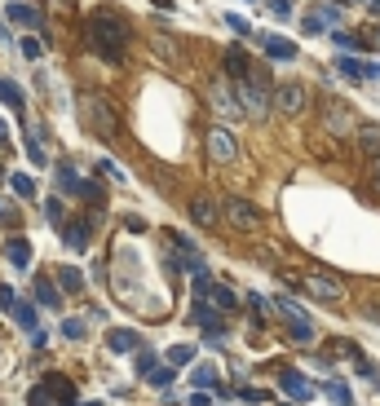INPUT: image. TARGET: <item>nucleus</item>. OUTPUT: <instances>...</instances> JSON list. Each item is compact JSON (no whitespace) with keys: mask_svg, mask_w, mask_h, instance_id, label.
Listing matches in <instances>:
<instances>
[{"mask_svg":"<svg viewBox=\"0 0 380 406\" xmlns=\"http://www.w3.org/2000/svg\"><path fill=\"white\" fill-rule=\"evenodd\" d=\"M331 40H336L340 49H363V40H359V35H345V31H336V35H331Z\"/></svg>","mask_w":380,"mask_h":406,"instance_id":"30","label":"nucleus"},{"mask_svg":"<svg viewBox=\"0 0 380 406\" xmlns=\"http://www.w3.org/2000/svg\"><path fill=\"white\" fill-rule=\"evenodd\" d=\"M270 14H275V18H288V14H292V0H270Z\"/></svg>","mask_w":380,"mask_h":406,"instance_id":"32","label":"nucleus"},{"mask_svg":"<svg viewBox=\"0 0 380 406\" xmlns=\"http://www.w3.org/2000/svg\"><path fill=\"white\" fill-rule=\"evenodd\" d=\"M221 212L230 217L234 230H257V225H261V212H257L248 199H239V195H234V199H225V203H221Z\"/></svg>","mask_w":380,"mask_h":406,"instance_id":"5","label":"nucleus"},{"mask_svg":"<svg viewBox=\"0 0 380 406\" xmlns=\"http://www.w3.org/2000/svg\"><path fill=\"white\" fill-rule=\"evenodd\" d=\"M0 102L14 106V111H22V106H27V98H22V89L14 85V80H0Z\"/></svg>","mask_w":380,"mask_h":406,"instance_id":"16","label":"nucleus"},{"mask_svg":"<svg viewBox=\"0 0 380 406\" xmlns=\"http://www.w3.org/2000/svg\"><path fill=\"white\" fill-rule=\"evenodd\" d=\"M208 296H212V301H217L221 309H234V305H239V301H234V292L225 288V283H212V292H208Z\"/></svg>","mask_w":380,"mask_h":406,"instance_id":"24","label":"nucleus"},{"mask_svg":"<svg viewBox=\"0 0 380 406\" xmlns=\"http://www.w3.org/2000/svg\"><path fill=\"white\" fill-rule=\"evenodd\" d=\"M44 389H53V393H58V398H62L67 406L76 402V389H71V380H67V376H49V380H44Z\"/></svg>","mask_w":380,"mask_h":406,"instance_id":"19","label":"nucleus"},{"mask_svg":"<svg viewBox=\"0 0 380 406\" xmlns=\"http://www.w3.org/2000/svg\"><path fill=\"white\" fill-rule=\"evenodd\" d=\"M14 318H18V327H22V331H35V309H31V305H22V301H18V305H14Z\"/></svg>","mask_w":380,"mask_h":406,"instance_id":"25","label":"nucleus"},{"mask_svg":"<svg viewBox=\"0 0 380 406\" xmlns=\"http://www.w3.org/2000/svg\"><path fill=\"white\" fill-rule=\"evenodd\" d=\"M62 234H67V243H71V247H76V252H85V247H89V225H85V221H76V225H67V230H62Z\"/></svg>","mask_w":380,"mask_h":406,"instance_id":"18","label":"nucleus"},{"mask_svg":"<svg viewBox=\"0 0 380 406\" xmlns=\"http://www.w3.org/2000/svg\"><path fill=\"white\" fill-rule=\"evenodd\" d=\"M9 137V128H5V119H0V141H5Z\"/></svg>","mask_w":380,"mask_h":406,"instance_id":"43","label":"nucleus"},{"mask_svg":"<svg viewBox=\"0 0 380 406\" xmlns=\"http://www.w3.org/2000/svg\"><path fill=\"white\" fill-rule=\"evenodd\" d=\"M331 398H336L340 406H354V398H349V389H340V385H331Z\"/></svg>","mask_w":380,"mask_h":406,"instance_id":"37","label":"nucleus"},{"mask_svg":"<svg viewBox=\"0 0 380 406\" xmlns=\"http://www.w3.org/2000/svg\"><path fill=\"white\" fill-rule=\"evenodd\" d=\"M9 22H18V27H40V9L27 5V0H14V5H5Z\"/></svg>","mask_w":380,"mask_h":406,"instance_id":"10","label":"nucleus"},{"mask_svg":"<svg viewBox=\"0 0 380 406\" xmlns=\"http://www.w3.org/2000/svg\"><path fill=\"white\" fill-rule=\"evenodd\" d=\"M35 301L49 305V309H58V301H62V296H58V288H53L49 279H40V283H35Z\"/></svg>","mask_w":380,"mask_h":406,"instance_id":"22","label":"nucleus"},{"mask_svg":"<svg viewBox=\"0 0 380 406\" xmlns=\"http://www.w3.org/2000/svg\"><path fill=\"white\" fill-rule=\"evenodd\" d=\"M323 27H327V22L318 18V14H310V18H305V31H310V35H318V31H323Z\"/></svg>","mask_w":380,"mask_h":406,"instance_id":"36","label":"nucleus"},{"mask_svg":"<svg viewBox=\"0 0 380 406\" xmlns=\"http://www.w3.org/2000/svg\"><path fill=\"white\" fill-rule=\"evenodd\" d=\"M58 186H62V195H85V182H80V173L71 168V164L58 168Z\"/></svg>","mask_w":380,"mask_h":406,"instance_id":"12","label":"nucleus"},{"mask_svg":"<svg viewBox=\"0 0 380 406\" xmlns=\"http://www.w3.org/2000/svg\"><path fill=\"white\" fill-rule=\"evenodd\" d=\"M204 150H208L212 164H234V159H239V141H234V133H230V128H221V124L204 133Z\"/></svg>","mask_w":380,"mask_h":406,"instance_id":"3","label":"nucleus"},{"mask_svg":"<svg viewBox=\"0 0 380 406\" xmlns=\"http://www.w3.org/2000/svg\"><path fill=\"white\" fill-rule=\"evenodd\" d=\"M195 322H199L204 331H212V336H221V331H225L221 314H217V309H208V305H199V309H195Z\"/></svg>","mask_w":380,"mask_h":406,"instance_id":"13","label":"nucleus"},{"mask_svg":"<svg viewBox=\"0 0 380 406\" xmlns=\"http://www.w3.org/2000/svg\"><path fill=\"white\" fill-rule=\"evenodd\" d=\"M288 331H292V340H310V336H314V327H310L305 318H292V322H288Z\"/></svg>","mask_w":380,"mask_h":406,"instance_id":"27","label":"nucleus"},{"mask_svg":"<svg viewBox=\"0 0 380 406\" xmlns=\"http://www.w3.org/2000/svg\"><path fill=\"white\" fill-rule=\"evenodd\" d=\"M190 217H195V225H208V230H212V225H221V203L199 190V195L190 199Z\"/></svg>","mask_w":380,"mask_h":406,"instance_id":"8","label":"nucleus"},{"mask_svg":"<svg viewBox=\"0 0 380 406\" xmlns=\"http://www.w3.org/2000/svg\"><path fill=\"white\" fill-rule=\"evenodd\" d=\"M106 344H111L115 353H128V349H137V336H133V331H111Z\"/></svg>","mask_w":380,"mask_h":406,"instance_id":"21","label":"nucleus"},{"mask_svg":"<svg viewBox=\"0 0 380 406\" xmlns=\"http://www.w3.org/2000/svg\"><path fill=\"white\" fill-rule=\"evenodd\" d=\"M5 256H9V265H14V270H27L31 265V243H27V238H9Z\"/></svg>","mask_w":380,"mask_h":406,"instance_id":"11","label":"nucleus"},{"mask_svg":"<svg viewBox=\"0 0 380 406\" xmlns=\"http://www.w3.org/2000/svg\"><path fill=\"white\" fill-rule=\"evenodd\" d=\"M0 40H5V27H0Z\"/></svg>","mask_w":380,"mask_h":406,"instance_id":"44","label":"nucleus"},{"mask_svg":"<svg viewBox=\"0 0 380 406\" xmlns=\"http://www.w3.org/2000/svg\"><path fill=\"white\" fill-rule=\"evenodd\" d=\"M266 53H270V58H283V62H292V58H296V44H292V40H279V35H266Z\"/></svg>","mask_w":380,"mask_h":406,"instance_id":"15","label":"nucleus"},{"mask_svg":"<svg viewBox=\"0 0 380 406\" xmlns=\"http://www.w3.org/2000/svg\"><path fill=\"white\" fill-rule=\"evenodd\" d=\"M225 71H230V80H248V58H243V49H225Z\"/></svg>","mask_w":380,"mask_h":406,"instance_id":"14","label":"nucleus"},{"mask_svg":"<svg viewBox=\"0 0 380 406\" xmlns=\"http://www.w3.org/2000/svg\"><path fill=\"white\" fill-rule=\"evenodd\" d=\"M128 40H133V31H128V22L115 14V9H98V14H89V49L102 53L106 62H120Z\"/></svg>","mask_w":380,"mask_h":406,"instance_id":"1","label":"nucleus"},{"mask_svg":"<svg viewBox=\"0 0 380 406\" xmlns=\"http://www.w3.org/2000/svg\"><path fill=\"white\" fill-rule=\"evenodd\" d=\"M9 186H14L22 199H31V195H35V182H31L27 173H14V177H9Z\"/></svg>","mask_w":380,"mask_h":406,"instance_id":"26","label":"nucleus"},{"mask_svg":"<svg viewBox=\"0 0 380 406\" xmlns=\"http://www.w3.org/2000/svg\"><path fill=\"white\" fill-rule=\"evenodd\" d=\"M195 385H217V376H212V367H199V371H195Z\"/></svg>","mask_w":380,"mask_h":406,"instance_id":"35","label":"nucleus"},{"mask_svg":"<svg viewBox=\"0 0 380 406\" xmlns=\"http://www.w3.org/2000/svg\"><path fill=\"white\" fill-rule=\"evenodd\" d=\"M190 353H195L190 344H177V349L169 353V362H173V367H186V362H190Z\"/></svg>","mask_w":380,"mask_h":406,"instance_id":"29","label":"nucleus"},{"mask_svg":"<svg viewBox=\"0 0 380 406\" xmlns=\"http://www.w3.org/2000/svg\"><path fill=\"white\" fill-rule=\"evenodd\" d=\"M301 292H310V296H318V301H327V305H336L340 296H345V288H340V279H331V274H310Z\"/></svg>","mask_w":380,"mask_h":406,"instance_id":"6","label":"nucleus"},{"mask_svg":"<svg viewBox=\"0 0 380 406\" xmlns=\"http://www.w3.org/2000/svg\"><path fill=\"white\" fill-rule=\"evenodd\" d=\"M0 305H5L9 314H14V305H18V296H14V288H0Z\"/></svg>","mask_w":380,"mask_h":406,"instance_id":"34","label":"nucleus"},{"mask_svg":"<svg viewBox=\"0 0 380 406\" xmlns=\"http://www.w3.org/2000/svg\"><path fill=\"white\" fill-rule=\"evenodd\" d=\"M279 385L288 389L296 402H310V398H314V385H310V380H305L301 371H279Z\"/></svg>","mask_w":380,"mask_h":406,"instance_id":"9","label":"nucleus"},{"mask_svg":"<svg viewBox=\"0 0 380 406\" xmlns=\"http://www.w3.org/2000/svg\"><path fill=\"white\" fill-rule=\"evenodd\" d=\"M85 119H89L93 133H102V137L115 133V111H111V102H102V98H85Z\"/></svg>","mask_w":380,"mask_h":406,"instance_id":"4","label":"nucleus"},{"mask_svg":"<svg viewBox=\"0 0 380 406\" xmlns=\"http://www.w3.org/2000/svg\"><path fill=\"white\" fill-rule=\"evenodd\" d=\"M376 9H380V5H376Z\"/></svg>","mask_w":380,"mask_h":406,"instance_id":"45","label":"nucleus"},{"mask_svg":"<svg viewBox=\"0 0 380 406\" xmlns=\"http://www.w3.org/2000/svg\"><path fill=\"white\" fill-rule=\"evenodd\" d=\"M372 182H376V186H380V159H376V168H372Z\"/></svg>","mask_w":380,"mask_h":406,"instance_id":"42","label":"nucleus"},{"mask_svg":"<svg viewBox=\"0 0 380 406\" xmlns=\"http://www.w3.org/2000/svg\"><path fill=\"white\" fill-rule=\"evenodd\" d=\"M137 371H141V376L155 371V353H137Z\"/></svg>","mask_w":380,"mask_h":406,"instance_id":"31","label":"nucleus"},{"mask_svg":"<svg viewBox=\"0 0 380 406\" xmlns=\"http://www.w3.org/2000/svg\"><path fill=\"white\" fill-rule=\"evenodd\" d=\"M234 398H243V402H266V393H261V389H239V393H234Z\"/></svg>","mask_w":380,"mask_h":406,"instance_id":"33","label":"nucleus"},{"mask_svg":"<svg viewBox=\"0 0 380 406\" xmlns=\"http://www.w3.org/2000/svg\"><path fill=\"white\" fill-rule=\"evenodd\" d=\"M359 146L367 155H380V124H363L359 128Z\"/></svg>","mask_w":380,"mask_h":406,"instance_id":"17","label":"nucleus"},{"mask_svg":"<svg viewBox=\"0 0 380 406\" xmlns=\"http://www.w3.org/2000/svg\"><path fill=\"white\" fill-rule=\"evenodd\" d=\"M270 106H275V93H270L266 71H248V80H239V115L266 119Z\"/></svg>","mask_w":380,"mask_h":406,"instance_id":"2","label":"nucleus"},{"mask_svg":"<svg viewBox=\"0 0 380 406\" xmlns=\"http://www.w3.org/2000/svg\"><path fill=\"white\" fill-rule=\"evenodd\" d=\"M327 124L336 128V133H349V128H354V119H345V106H336V102H331V111H327Z\"/></svg>","mask_w":380,"mask_h":406,"instance_id":"23","label":"nucleus"},{"mask_svg":"<svg viewBox=\"0 0 380 406\" xmlns=\"http://www.w3.org/2000/svg\"><path fill=\"white\" fill-rule=\"evenodd\" d=\"M58 283H62L67 292H85V274H80V270H71V265L58 270Z\"/></svg>","mask_w":380,"mask_h":406,"instance_id":"20","label":"nucleus"},{"mask_svg":"<svg viewBox=\"0 0 380 406\" xmlns=\"http://www.w3.org/2000/svg\"><path fill=\"white\" fill-rule=\"evenodd\" d=\"M22 53H27V58H40V40H31V35H27V40H22Z\"/></svg>","mask_w":380,"mask_h":406,"instance_id":"39","label":"nucleus"},{"mask_svg":"<svg viewBox=\"0 0 380 406\" xmlns=\"http://www.w3.org/2000/svg\"><path fill=\"white\" fill-rule=\"evenodd\" d=\"M150 385H173V367L169 371H150Z\"/></svg>","mask_w":380,"mask_h":406,"instance_id":"40","label":"nucleus"},{"mask_svg":"<svg viewBox=\"0 0 380 406\" xmlns=\"http://www.w3.org/2000/svg\"><path fill=\"white\" fill-rule=\"evenodd\" d=\"M275 106H279L283 115H301L305 106H310V89H305V85H283L275 93Z\"/></svg>","mask_w":380,"mask_h":406,"instance_id":"7","label":"nucleus"},{"mask_svg":"<svg viewBox=\"0 0 380 406\" xmlns=\"http://www.w3.org/2000/svg\"><path fill=\"white\" fill-rule=\"evenodd\" d=\"M230 27H234V31H243V35H252V27H248V22H243L239 14H230Z\"/></svg>","mask_w":380,"mask_h":406,"instance_id":"41","label":"nucleus"},{"mask_svg":"<svg viewBox=\"0 0 380 406\" xmlns=\"http://www.w3.org/2000/svg\"><path fill=\"white\" fill-rule=\"evenodd\" d=\"M44 212H49V221H62V203H58V199L44 203Z\"/></svg>","mask_w":380,"mask_h":406,"instance_id":"38","label":"nucleus"},{"mask_svg":"<svg viewBox=\"0 0 380 406\" xmlns=\"http://www.w3.org/2000/svg\"><path fill=\"white\" fill-rule=\"evenodd\" d=\"M62 336H67V340H80V336H85V322H80V318H67V322H62Z\"/></svg>","mask_w":380,"mask_h":406,"instance_id":"28","label":"nucleus"}]
</instances>
